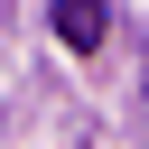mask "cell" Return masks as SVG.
Masks as SVG:
<instances>
[{
	"label": "cell",
	"instance_id": "1",
	"mask_svg": "<svg viewBox=\"0 0 149 149\" xmlns=\"http://www.w3.org/2000/svg\"><path fill=\"white\" fill-rule=\"evenodd\" d=\"M47 19H56V37H65L74 56H93V47L112 37V9H102V0H56Z\"/></svg>",
	"mask_w": 149,
	"mask_h": 149
}]
</instances>
